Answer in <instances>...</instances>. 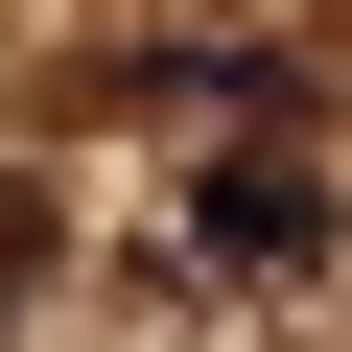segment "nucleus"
<instances>
[{
    "label": "nucleus",
    "mask_w": 352,
    "mask_h": 352,
    "mask_svg": "<svg viewBox=\"0 0 352 352\" xmlns=\"http://www.w3.org/2000/svg\"><path fill=\"white\" fill-rule=\"evenodd\" d=\"M188 258H212V282H305V258H329V164H305L282 118H258V141H212V188H188Z\"/></svg>",
    "instance_id": "nucleus-1"
},
{
    "label": "nucleus",
    "mask_w": 352,
    "mask_h": 352,
    "mask_svg": "<svg viewBox=\"0 0 352 352\" xmlns=\"http://www.w3.org/2000/svg\"><path fill=\"white\" fill-rule=\"evenodd\" d=\"M24 282H71V212L24 188V164H0V305H24Z\"/></svg>",
    "instance_id": "nucleus-2"
}]
</instances>
